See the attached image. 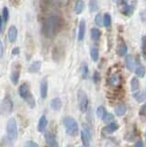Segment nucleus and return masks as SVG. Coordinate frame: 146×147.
Returning a JSON list of instances; mask_svg holds the SVG:
<instances>
[{
    "label": "nucleus",
    "instance_id": "2f4dec72",
    "mask_svg": "<svg viewBox=\"0 0 146 147\" xmlns=\"http://www.w3.org/2000/svg\"><path fill=\"white\" fill-rule=\"evenodd\" d=\"M109 85H111V86H116L118 84V76L117 75H112L110 76V78H109Z\"/></svg>",
    "mask_w": 146,
    "mask_h": 147
},
{
    "label": "nucleus",
    "instance_id": "ddd939ff",
    "mask_svg": "<svg viewBox=\"0 0 146 147\" xmlns=\"http://www.w3.org/2000/svg\"><path fill=\"white\" fill-rule=\"evenodd\" d=\"M47 125H48V119H47V118H46V116H45V115H42V116L40 117V121H39L37 130L40 132H43L45 130H46Z\"/></svg>",
    "mask_w": 146,
    "mask_h": 147
},
{
    "label": "nucleus",
    "instance_id": "37998d69",
    "mask_svg": "<svg viewBox=\"0 0 146 147\" xmlns=\"http://www.w3.org/2000/svg\"><path fill=\"white\" fill-rule=\"evenodd\" d=\"M19 53H20V48L19 47H16V48L13 49V51H12V54L13 55H17Z\"/></svg>",
    "mask_w": 146,
    "mask_h": 147
},
{
    "label": "nucleus",
    "instance_id": "49530a36",
    "mask_svg": "<svg viewBox=\"0 0 146 147\" xmlns=\"http://www.w3.org/2000/svg\"><path fill=\"white\" fill-rule=\"evenodd\" d=\"M78 147H81V146H78Z\"/></svg>",
    "mask_w": 146,
    "mask_h": 147
},
{
    "label": "nucleus",
    "instance_id": "412c9836",
    "mask_svg": "<svg viewBox=\"0 0 146 147\" xmlns=\"http://www.w3.org/2000/svg\"><path fill=\"white\" fill-rule=\"evenodd\" d=\"M51 108L53 110H59L62 108V101L59 98H55L51 101Z\"/></svg>",
    "mask_w": 146,
    "mask_h": 147
},
{
    "label": "nucleus",
    "instance_id": "b1692460",
    "mask_svg": "<svg viewBox=\"0 0 146 147\" xmlns=\"http://www.w3.org/2000/svg\"><path fill=\"white\" fill-rule=\"evenodd\" d=\"M127 52H128V47L125 43L122 42L117 47V53L120 56H124V55L127 53Z\"/></svg>",
    "mask_w": 146,
    "mask_h": 147
},
{
    "label": "nucleus",
    "instance_id": "4c0bfd02",
    "mask_svg": "<svg viewBox=\"0 0 146 147\" xmlns=\"http://www.w3.org/2000/svg\"><path fill=\"white\" fill-rule=\"evenodd\" d=\"M24 147H39V144H36L33 141H28V142H26Z\"/></svg>",
    "mask_w": 146,
    "mask_h": 147
},
{
    "label": "nucleus",
    "instance_id": "f3484780",
    "mask_svg": "<svg viewBox=\"0 0 146 147\" xmlns=\"http://www.w3.org/2000/svg\"><path fill=\"white\" fill-rule=\"evenodd\" d=\"M125 64H126V67L129 71H133L134 70V66H135V63H134V60L132 58L131 55H127L125 57Z\"/></svg>",
    "mask_w": 146,
    "mask_h": 147
},
{
    "label": "nucleus",
    "instance_id": "c756f323",
    "mask_svg": "<svg viewBox=\"0 0 146 147\" xmlns=\"http://www.w3.org/2000/svg\"><path fill=\"white\" fill-rule=\"evenodd\" d=\"M81 74H82V77H83L84 79H85V78L87 77V76H88V66H87V63H82Z\"/></svg>",
    "mask_w": 146,
    "mask_h": 147
},
{
    "label": "nucleus",
    "instance_id": "c9c22d12",
    "mask_svg": "<svg viewBox=\"0 0 146 147\" xmlns=\"http://www.w3.org/2000/svg\"><path fill=\"white\" fill-rule=\"evenodd\" d=\"M113 119H114V116H113L112 114H110V113H107L106 115H105V117L102 119V121H103L104 122H110V121H113Z\"/></svg>",
    "mask_w": 146,
    "mask_h": 147
},
{
    "label": "nucleus",
    "instance_id": "a18cd8bd",
    "mask_svg": "<svg viewBox=\"0 0 146 147\" xmlns=\"http://www.w3.org/2000/svg\"><path fill=\"white\" fill-rule=\"evenodd\" d=\"M145 140H146V131H145Z\"/></svg>",
    "mask_w": 146,
    "mask_h": 147
},
{
    "label": "nucleus",
    "instance_id": "5701e85b",
    "mask_svg": "<svg viewBox=\"0 0 146 147\" xmlns=\"http://www.w3.org/2000/svg\"><path fill=\"white\" fill-rule=\"evenodd\" d=\"M140 87V81L137 77H132L131 80V88L132 92H136L138 91Z\"/></svg>",
    "mask_w": 146,
    "mask_h": 147
},
{
    "label": "nucleus",
    "instance_id": "9b49d317",
    "mask_svg": "<svg viewBox=\"0 0 146 147\" xmlns=\"http://www.w3.org/2000/svg\"><path fill=\"white\" fill-rule=\"evenodd\" d=\"M85 20H81L79 23V28H78V35H77V40L79 41H82L85 38Z\"/></svg>",
    "mask_w": 146,
    "mask_h": 147
},
{
    "label": "nucleus",
    "instance_id": "dca6fc26",
    "mask_svg": "<svg viewBox=\"0 0 146 147\" xmlns=\"http://www.w3.org/2000/svg\"><path fill=\"white\" fill-rule=\"evenodd\" d=\"M133 98L137 102H143L146 100V90L145 91H136L133 92Z\"/></svg>",
    "mask_w": 146,
    "mask_h": 147
},
{
    "label": "nucleus",
    "instance_id": "a211bd4d",
    "mask_svg": "<svg viewBox=\"0 0 146 147\" xmlns=\"http://www.w3.org/2000/svg\"><path fill=\"white\" fill-rule=\"evenodd\" d=\"M84 8H85V2L83 1V0H77L75 4V7H74L75 13L77 14V15H79V14H81L82 12H83Z\"/></svg>",
    "mask_w": 146,
    "mask_h": 147
},
{
    "label": "nucleus",
    "instance_id": "bb28decb",
    "mask_svg": "<svg viewBox=\"0 0 146 147\" xmlns=\"http://www.w3.org/2000/svg\"><path fill=\"white\" fill-rule=\"evenodd\" d=\"M52 5H57L59 7H66L69 4L70 0H49Z\"/></svg>",
    "mask_w": 146,
    "mask_h": 147
},
{
    "label": "nucleus",
    "instance_id": "79ce46f5",
    "mask_svg": "<svg viewBox=\"0 0 146 147\" xmlns=\"http://www.w3.org/2000/svg\"><path fill=\"white\" fill-rule=\"evenodd\" d=\"M134 147H144V144H143V141H137L135 142V144H134Z\"/></svg>",
    "mask_w": 146,
    "mask_h": 147
},
{
    "label": "nucleus",
    "instance_id": "7ed1b4c3",
    "mask_svg": "<svg viewBox=\"0 0 146 147\" xmlns=\"http://www.w3.org/2000/svg\"><path fill=\"white\" fill-rule=\"evenodd\" d=\"M63 125L66 130V132L70 136H76L79 131L78 123L74 118L72 117H65L63 119Z\"/></svg>",
    "mask_w": 146,
    "mask_h": 147
},
{
    "label": "nucleus",
    "instance_id": "4468645a",
    "mask_svg": "<svg viewBox=\"0 0 146 147\" xmlns=\"http://www.w3.org/2000/svg\"><path fill=\"white\" fill-rule=\"evenodd\" d=\"M20 68H14L12 70L10 74V80L13 83V85H17V83L20 81Z\"/></svg>",
    "mask_w": 146,
    "mask_h": 147
},
{
    "label": "nucleus",
    "instance_id": "7c9ffc66",
    "mask_svg": "<svg viewBox=\"0 0 146 147\" xmlns=\"http://www.w3.org/2000/svg\"><path fill=\"white\" fill-rule=\"evenodd\" d=\"M99 6H98V2L97 0H90L89 2V10L91 12H95L98 9Z\"/></svg>",
    "mask_w": 146,
    "mask_h": 147
},
{
    "label": "nucleus",
    "instance_id": "1a4fd4ad",
    "mask_svg": "<svg viewBox=\"0 0 146 147\" xmlns=\"http://www.w3.org/2000/svg\"><path fill=\"white\" fill-rule=\"evenodd\" d=\"M118 127L120 126H118V124L116 121H111L102 129V133H104V134H111V133L118 130Z\"/></svg>",
    "mask_w": 146,
    "mask_h": 147
},
{
    "label": "nucleus",
    "instance_id": "6ab92c4d",
    "mask_svg": "<svg viewBox=\"0 0 146 147\" xmlns=\"http://www.w3.org/2000/svg\"><path fill=\"white\" fill-rule=\"evenodd\" d=\"M42 67V62L40 61H35L29 66V72L30 73H38Z\"/></svg>",
    "mask_w": 146,
    "mask_h": 147
},
{
    "label": "nucleus",
    "instance_id": "f8f14e48",
    "mask_svg": "<svg viewBox=\"0 0 146 147\" xmlns=\"http://www.w3.org/2000/svg\"><path fill=\"white\" fill-rule=\"evenodd\" d=\"M48 94V81L46 78H43L40 82V96L42 99H45Z\"/></svg>",
    "mask_w": 146,
    "mask_h": 147
},
{
    "label": "nucleus",
    "instance_id": "4be33fe9",
    "mask_svg": "<svg viewBox=\"0 0 146 147\" xmlns=\"http://www.w3.org/2000/svg\"><path fill=\"white\" fill-rule=\"evenodd\" d=\"M90 56H91V59H92L93 62H97L98 61V57H99V52H98V47H96V46L91 47V49H90Z\"/></svg>",
    "mask_w": 146,
    "mask_h": 147
},
{
    "label": "nucleus",
    "instance_id": "a878e982",
    "mask_svg": "<svg viewBox=\"0 0 146 147\" xmlns=\"http://www.w3.org/2000/svg\"><path fill=\"white\" fill-rule=\"evenodd\" d=\"M122 13L126 16H131L132 15V13H133V7H132V6H131V5L124 4V6H123V8H122Z\"/></svg>",
    "mask_w": 146,
    "mask_h": 147
},
{
    "label": "nucleus",
    "instance_id": "aec40b11",
    "mask_svg": "<svg viewBox=\"0 0 146 147\" xmlns=\"http://www.w3.org/2000/svg\"><path fill=\"white\" fill-rule=\"evenodd\" d=\"M145 73H146V72H145V68H144V66L139 62L138 64H137L136 68H135V74L137 75V76H139V77H144Z\"/></svg>",
    "mask_w": 146,
    "mask_h": 147
},
{
    "label": "nucleus",
    "instance_id": "c03bdc74",
    "mask_svg": "<svg viewBox=\"0 0 146 147\" xmlns=\"http://www.w3.org/2000/svg\"><path fill=\"white\" fill-rule=\"evenodd\" d=\"M115 2H117V3H122V4H124L127 0H114Z\"/></svg>",
    "mask_w": 146,
    "mask_h": 147
},
{
    "label": "nucleus",
    "instance_id": "39448f33",
    "mask_svg": "<svg viewBox=\"0 0 146 147\" xmlns=\"http://www.w3.org/2000/svg\"><path fill=\"white\" fill-rule=\"evenodd\" d=\"M77 102L81 112H86L88 109V98L86 93L82 89H79L77 92Z\"/></svg>",
    "mask_w": 146,
    "mask_h": 147
},
{
    "label": "nucleus",
    "instance_id": "9d476101",
    "mask_svg": "<svg viewBox=\"0 0 146 147\" xmlns=\"http://www.w3.org/2000/svg\"><path fill=\"white\" fill-rule=\"evenodd\" d=\"M17 38V29L15 26H10L7 31V39L9 42L14 43Z\"/></svg>",
    "mask_w": 146,
    "mask_h": 147
},
{
    "label": "nucleus",
    "instance_id": "2eb2a0df",
    "mask_svg": "<svg viewBox=\"0 0 146 147\" xmlns=\"http://www.w3.org/2000/svg\"><path fill=\"white\" fill-rule=\"evenodd\" d=\"M114 111H115V114L118 117L124 116L126 111H127V108H126L125 104H123V103L118 104L115 107V109H114Z\"/></svg>",
    "mask_w": 146,
    "mask_h": 147
},
{
    "label": "nucleus",
    "instance_id": "a19ab883",
    "mask_svg": "<svg viewBox=\"0 0 146 147\" xmlns=\"http://www.w3.org/2000/svg\"><path fill=\"white\" fill-rule=\"evenodd\" d=\"M3 55H4V45L2 40H0V58H2Z\"/></svg>",
    "mask_w": 146,
    "mask_h": 147
},
{
    "label": "nucleus",
    "instance_id": "6e6552de",
    "mask_svg": "<svg viewBox=\"0 0 146 147\" xmlns=\"http://www.w3.org/2000/svg\"><path fill=\"white\" fill-rule=\"evenodd\" d=\"M81 140H82V144H83L84 147H90V144H91V136L89 131L86 130V129H84L81 131Z\"/></svg>",
    "mask_w": 146,
    "mask_h": 147
},
{
    "label": "nucleus",
    "instance_id": "e433bc0d",
    "mask_svg": "<svg viewBox=\"0 0 146 147\" xmlns=\"http://www.w3.org/2000/svg\"><path fill=\"white\" fill-rule=\"evenodd\" d=\"M6 21L4 20V18H2V16H0V33H2L4 31V29H5V25H6Z\"/></svg>",
    "mask_w": 146,
    "mask_h": 147
},
{
    "label": "nucleus",
    "instance_id": "f03ea898",
    "mask_svg": "<svg viewBox=\"0 0 146 147\" xmlns=\"http://www.w3.org/2000/svg\"><path fill=\"white\" fill-rule=\"evenodd\" d=\"M19 93H20V96H21V98L28 104L30 108L31 109L35 108L36 101H35L33 95L31 94V92L30 90V86L28 83H23V84L20 86Z\"/></svg>",
    "mask_w": 146,
    "mask_h": 147
},
{
    "label": "nucleus",
    "instance_id": "0eeeda50",
    "mask_svg": "<svg viewBox=\"0 0 146 147\" xmlns=\"http://www.w3.org/2000/svg\"><path fill=\"white\" fill-rule=\"evenodd\" d=\"M44 139H45V142H46L49 147H59V144H58L56 137L54 136L52 132L47 131L45 133Z\"/></svg>",
    "mask_w": 146,
    "mask_h": 147
},
{
    "label": "nucleus",
    "instance_id": "f257e3e1",
    "mask_svg": "<svg viewBox=\"0 0 146 147\" xmlns=\"http://www.w3.org/2000/svg\"><path fill=\"white\" fill-rule=\"evenodd\" d=\"M61 30V18L58 15L52 14L48 16L43 22L42 31L46 38L52 39L55 37Z\"/></svg>",
    "mask_w": 146,
    "mask_h": 147
},
{
    "label": "nucleus",
    "instance_id": "f704fd0d",
    "mask_svg": "<svg viewBox=\"0 0 146 147\" xmlns=\"http://www.w3.org/2000/svg\"><path fill=\"white\" fill-rule=\"evenodd\" d=\"M95 23L97 24L98 26H101L103 24V18L100 14H98L97 16L95 18Z\"/></svg>",
    "mask_w": 146,
    "mask_h": 147
},
{
    "label": "nucleus",
    "instance_id": "473e14b6",
    "mask_svg": "<svg viewBox=\"0 0 146 147\" xmlns=\"http://www.w3.org/2000/svg\"><path fill=\"white\" fill-rule=\"evenodd\" d=\"M2 18H4V20L6 22L8 20V18H9V11H8L7 7H4L3 8V11H2Z\"/></svg>",
    "mask_w": 146,
    "mask_h": 147
},
{
    "label": "nucleus",
    "instance_id": "20e7f679",
    "mask_svg": "<svg viewBox=\"0 0 146 147\" xmlns=\"http://www.w3.org/2000/svg\"><path fill=\"white\" fill-rule=\"evenodd\" d=\"M7 139L10 142H14L17 139V121L14 118H11L8 119L7 124Z\"/></svg>",
    "mask_w": 146,
    "mask_h": 147
},
{
    "label": "nucleus",
    "instance_id": "423d86ee",
    "mask_svg": "<svg viewBox=\"0 0 146 147\" xmlns=\"http://www.w3.org/2000/svg\"><path fill=\"white\" fill-rule=\"evenodd\" d=\"M13 109H14V104L11 98L9 96H5L0 104V113L3 115L10 114L13 111Z\"/></svg>",
    "mask_w": 146,
    "mask_h": 147
},
{
    "label": "nucleus",
    "instance_id": "58836bf2",
    "mask_svg": "<svg viewBox=\"0 0 146 147\" xmlns=\"http://www.w3.org/2000/svg\"><path fill=\"white\" fill-rule=\"evenodd\" d=\"M93 80H94V82L96 83V84L100 81V74L98 72H95L94 73V75H93Z\"/></svg>",
    "mask_w": 146,
    "mask_h": 147
},
{
    "label": "nucleus",
    "instance_id": "ea45409f",
    "mask_svg": "<svg viewBox=\"0 0 146 147\" xmlns=\"http://www.w3.org/2000/svg\"><path fill=\"white\" fill-rule=\"evenodd\" d=\"M140 115L141 116L146 117V102L141 106V108L140 109Z\"/></svg>",
    "mask_w": 146,
    "mask_h": 147
},
{
    "label": "nucleus",
    "instance_id": "cd10ccee",
    "mask_svg": "<svg viewBox=\"0 0 146 147\" xmlns=\"http://www.w3.org/2000/svg\"><path fill=\"white\" fill-rule=\"evenodd\" d=\"M103 25L106 28H108L109 26L111 25V16L109 15L108 13L104 14V16H103Z\"/></svg>",
    "mask_w": 146,
    "mask_h": 147
},
{
    "label": "nucleus",
    "instance_id": "393cba45",
    "mask_svg": "<svg viewBox=\"0 0 146 147\" xmlns=\"http://www.w3.org/2000/svg\"><path fill=\"white\" fill-rule=\"evenodd\" d=\"M100 36H101V32L97 28H93L91 30V38L93 40H98L100 39Z\"/></svg>",
    "mask_w": 146,
    "mask_h": 147
},
{
    "label": "nucleus",
    "instance_id": "c85d7f7f",
    "mask_svg": "<svg viewBox=\"0 0 146 147\" xmlns=\"http://www.w3.org/2000/svg\"><path fill=\"white\" fill-rule=\"evenodd\" d=\"M107 113H108L107 110H106V109H105V107H103V106H99V107L97 109V116L99 119H102Z\"/></svg>",
    "mask_w": 146,
    "mask_h": 147
},
{
    "label": "nucleus",
    "instance_id": "72a5a7b5",
    "mask_svg": "<svg viewBox=\"0 0 146 147\" xmlns=\"http://www.w3.org/2000/svg\"><path fill=\"white\" fill-rule=\"evenodd\" d=\"M141 49H143V57L146 58V36H143L141 39Z\"/></svg>",
    "mask_w": 146,
    "mask_h": 147
}]
</instances>
